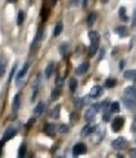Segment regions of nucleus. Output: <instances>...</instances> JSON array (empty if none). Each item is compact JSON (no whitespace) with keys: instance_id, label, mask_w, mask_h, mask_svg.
<instances>
[{"instance_id":"nucleus-15","label":"nucleus","mask_w":136,"mask_h":158,"mask_svg":"<svg viewBox=\"0 0 136 158\" xmlns=\"http://www.w3.org/2000/svg\"><path fill=\"white\" fill-rule=\"evenodd\" d=\"M54 68H55V63L54 62H49L45 68V76L47 79L50 78V76H51L52 72H54Z\"/></svg>"},{"instance_id":"nucleus-2","label":"nucleus","mask_w":136,"mask_h":158,"mask_svg":"<svg viewBox=\"0 0 136 158\" xmlns=\"http://www.w3.org/2000/svg\"><path fill=\"white\" fill-rule=\"evenodd\" d=\"M16 133H17V131H16L15 128H13V127H8V129L5 130V132H4L3 137H2L1 141H0V146L3 145V143H5V141L10 140L11 138H13V137L16 135Z\"/></svg>"},{"instance_id":"nucleus-33","label":"nucleus","mask_w":136,"mask_h":158,"mask_svg":"<svg viewBox=\"0 0 136 158\" xmlns=\"http://www.w3.org/2000/svg\"><path fill=\"white\" fill-rule=\"evenodd\" d=\"M56 85H57V87H58V88L63 87V85H64V81H63V79H62L61 76H58V78L56 79Z\"/></svg>"},{"instance_id":"nucleus-8","label":"nucleus","mask_w":136,"mask_h":158,"mask_svg":"<svg viewBox=\"0 0 136 158\" xmlns=\"http://www.w3.org/2000/svg\"><path fill=\"white\" fill-rule=\"evenodd\" d=\"M88 68H89V63L88 62H84V63L79 65V66L75 68V74H78V76H82V74L87 72Z\"/></svg>"},{"instance_id":"nucleus-42","label":"nucleus","mask_w":136,"mask_h":158,"mask_svg":"<svg viewBox=\"0 0 136 158\" xmlns=\"http://www.w3.org/2000/svg\"><path fill=\"white\" fill-rule=\"evenodd\" d=\"M130 157L136 158V149H132V150L130 151Z\"/></svg>"},{"instance_id":"nucleus-16","label":"nucleus","mask_w":136,"mask_h":158,"mask_svg":"<svg viewBox=\"0 0 136 158\" xmlns=\"http://www.w3.org/2000/svg\"><path fill=\"white\" fill-rule=\"evenodd\" d=\"M98 45H100V43H92L91 42L90 46H89V48H88V53L90 57H93V55L96 53V52H98Z\"/></svg>"},{"instance_id":"nucleus-10","label":"nucleus","mask_w":136,"mask_h":158,"mask_svg":"<svg viewBox=\"0 0 136 158\" xmlns=\"http://www.w3.org/2000/svg\"><path fill=\"white\" fill-rule=\"evenodd\" d=\"M103 93V89L101 86L96 85L94 87H92L91 91H90V97H93V99H96V97L101 96Z\"/></svg>"},{"instance_id":"nucleus-12","label":"nucleus","mask_w":136,"mask_h":158,"mask_svg":"<svg viewBox=\"0 0 136 158\" xmlns=\"http://www.w3.org/2000/svg\"><path fill=\"white\" fill-rule=\"evenodd\" d=\"M44 132L47 135L52 136L56 132V126L54 124H46L44 127Z\"/></svg>"},{"instance_id":"nucleus-47","label":"nucleus","mask_w":136,"mask_h":158,"mask_svg":"<svg viewBox=\"0 0 136 158\" xmlns=\"http://www.w3.org/2000/svg\"><path fill=\"white\" fill-rule=\"evenodd\" d=\"M8 2H15L16 0H8Z\"/></svg>"},{"instance_id":"nucleus-4","label":"nucleus","mask_w":136,"mask_h":158,"mask_svg":"<svg viewBox=\"0 0 136 158\" xmlns=\"http://www.w3.org/2000/svg\"><path fill=\"white\" fill-rule=\"evenodd\" d=\"M124 123H125V119H124L121 116H117L113 119L112 122V131L113 132H118L119 130L123 128Z\"/></svg>"},{"instance_id":"nucleus-18","label":"nucleus","mask_w":136,"mask_h":158,"mask_svg":"<svg viewBox=\"0 0 136 158\" xmlns=\"http://www.w3.org/2000/svg\"><path fill=\"white\" fill-rule=\"evenodd\" d=\"M63 31V22H58L56 24V26H55V29H54V36L55 37H58L60 34Z\"/></svg>"},{"instance_id":"nucleus-25","label":"nucleus","mask_w":136,"mask_h":158,"mask_svg":"<svg viewBox=\"0 0 136 158\" xmlns=\"http://www.w3.org/2000/svg\"><path fill=\"white\" fill-rule=\"evenodd\" d=\"M116 80L115 79H107L105 82V86L107 88H113L115 85H116Z\"/></svg>"},{"instance_id":"nucleus-38","label":"nucleus","mask_w":136,"mask_h":158,"mask_svg":"<svg viewBox=\"0 0 136 158\" xmlns=\"http://www.w3.org/2000/svg\"><path fill=\"white\" fill-rule=\"evenodd\" d=\"M132 27H136V10L133 13V18H132Z\"/></svg>"},{"instance_id":"nucleus-46","label":"nucleus","mask_w":136,"mask_h":158,"mask_svg":"<svg viewBox=\"0 0 136 158\" xmlns=\"http://www.w3.org/2000/svg\"><path fill=\"white\" fill-rule=\"evenodd\" d=\"M101 1H102L103 3H107V2H108V0H101Z\"/></svg>"},{"instance_id":"nucleus-7","label":"nucleus","mask_w":136,"mask_h":158,"mask_svg":"<svg viewBox=\"0 0 136 158\" xmlns=\"http://www.w3.org/2000/svg\"><path fill=\"white\" fill-rule=\"evenodd\" d=\"M95 129H96V126L91 125V124H88V125H86V126L83 128L81 134H82V136H88V135H90V134L93 133V132L95 131Z\"/></svg>"},{"instance_id":"nucleus-30","label":"nucleus","mask_w":136,"mask_h":158,"mask_svg":"<svg viewBox=\"0 0 136 158\" xmlns=\"http://www.w3.org/2000/svg\"><path fill=\"white\" fill-rule=\"evenodd\" d=\"M58 131H59L60 133H67V132L69 131V127L65 124H62L58 127Z\"/></svg>"},{"instance_id":"nucleus-37","label":"nucleus","mask_w":136,"mask_h":158,"mask_svg":"<svg viewBox=\"0 0 136 158\" xmlns=\"http://www.w3.org/2000/svg\"><path fill=\"white\" fill-rule=\"evenodd\" d=\"M108 107H109V101H104L102 104H101V109L102 110H108Z\"/></svg>"},{"instance_id":"nucleus-27","label":"nucleus","mask_w":136,"mask_h":158,"mask_svg":"<svg viewBox=\"0 0 136 158\" xmlns=\"http://www.w3.org/2000/svg\"><path fill=\"white\" fill-rule=\"evenodd\" d=\"M48 16H49V8L44 6V8H42V11H41V17H42L43 21H46V20H47Z\"/></svg>"},{"instance_id":"nucleus-50","label":"nucleus","mask_w":136,"mask_h":158,"mask_svg":"<svg viewBox=\"0 0 136 158\" xmlns=\"http://www.w3.org/2000/svg\"><path fill=\"white\" fill-rule=\"evenodd\" d=\"M29 1H32V0H29Z\"/></svg>"},{"instance_id":"nucleus-21","label":"nucleus","mask_w":136,"mask_h":158,"mask_svg":"<svg viewBox=\"0 0 136 158\" xmlns=\"http://www.w3.org/2000/svg\"><path fill=\"white\" fill-rule=\"evenodd\" d=\"M126 8L125 6H121L119 8V11H118V15H119V17H121V19L123 20V21H128V17L126 16Z\"/></svg>"},{"instance_id":"nucleus-35","label":"nucleus","mask_w":136,"mask_h":158,"mask_svg":"<svg viewBox=\"0 0 136 158\" xmlns=\"http://www.w3.org/2000/svg\"><path fill=\"white\" fill-rule=\"evenodd\" d=\"M75 105L77 108H81L83 105H84V103H83V99H75Z\"/></svg>"},{"instance_id":"nucleus-45","label":"nucleus","mask_w":136,"mask_h":158,"mask_svg":"<svg viewBox=\"0 0 136 158\" xmlns=\"http://www.w3.org/2000/svg\"><path fill=\"white\" fill-rule=\"evenodd\" d=\"M124 65H125V61H121V64H119V67H121V69H123L124 68Z\"/></svg>"},{"instance_id":"nucleus-23","label":"nucleus","mask_w":136,"mask_h":158,"mask_svg":"<svg viewBox=\"0 0 136 158\" xmlns=\"http://www.w3.org/2000/svg\"><path fill=\"white\" fill-rule=\"evenodd\" d=\"M26 152H27V147L25 143H23V145L20 146V148H19V151H18V156L24 157L25 154H26Z\"/></svg>"},{"instance_id":"nucleus-43","label":"nucleus","mask_w":136,"mask_h":158,"mask_svg":"<svg viewBox=\"0 0 136 158\" xmlns=\"http://www.w3.org/2000/svg\"><path fill=\"white\" fill-rule=\"evenodd\" d=\"M78 3H79V0H70L71 5H78Z\"/></svg>"},{"instance_id":"nucleus-44","label":"nucleus","mask_w":136,"mask_h":158,"mask_svg":"<svg viewBox=\"0 0 136 158\" xmlns=\"http://www.w3.org/2000/svg\"><path fill=\"white\" fill-rule=\"evenodd\" d=\"M87 3H88V0H83V4H82V5H83V8H86V6H87Z\"/></svg>"},{"instance_id":"nucleus-49","label":"nucleus","mask_w":136,"mask_h":158,"mask_svg":"<svg viewBox=\"0 0 136 158\" xmlns=\"http://www.w3.org/2000/svg\"><path fill=\"white\" fill-rule=\"evenodd\" d=\"M0 155H1V153H0Z\"/></svg>"},{"instance_id":"nucleus-3","label":"nucleus","mask_w":136,"mask_h":158,"mask_svg":"<svg viewBox=\"0 0 136 158\" xmlns=\"http://www.w3.org/2000/svg\"><path fill=\"white\" fill-rule=\"evenodd\" d=\"M87 152V147L85 146V143H77L75 147L72 148V154L73 156H79V155L85 154Z\"/></svg>"},{"instance_id":"nucleus-19","label":"nucleus","mask_w":136,"mask_h":158,"mask_svg":"<svg viewBox=\"0 0 136 158\" xmlns=\"http://www.w3.org/2000/svg\"><path fill=\"white\" fill-rule=\"evenodd\" d=\"M77 88H78V80L75 78L70 79V81H69V89H70V91L75 92L77 90Z\"/></svg>"},{"instance_id":"nucleus-6","label":"nucleus","mask_w":136,"mask_h":158,"mask_svg":"<svg viewBox=\"0 0 136 158\" xmlns=\"http://www.w3.org/2000/svg\"><path fill=\"white\" fill-rule=\"evenodd\" d=\"M125 145H126V140L123 137H118V138L114 139V140L112 141V147H113L115 150H121V149L125 147Z\"/></svg>"},{"instance_id":"nucleus-32","label":"nucleus","mask_w":136,"mask_h":158,"mask_svg":"<svg viewBox=\"0 0 136 158\" xmlns=\"http://www.w3.org/2000/svg\"><path fill=\"white\" fill-rule=\"evenodd\" d=\"M60 96V90L59 89H54L51 91V99H54V101H56L58 99V97Z\"/></svg>"},{"instance_id":"nucleus-9","label":"nucleus","mask_w":136,"mask_h":158,"mask_svg":"<svg viewBox=\"0 0 136 158\" xmlns=\"http://www.w3.org/2000/svg\"><path fill=\"white\" fill-rule=\"evenodd\" d=\"M20 104H21V97L20 94H16L13 99V103H12V109L14 112H17L20 108Z\"/></svg>"},{"instance_id":"nucleus-24","label":"nucleus","mask_w":136,"mask_h":158,"mask_svg":"<svg viewBox=\"0 0 136 158\" xmlns=\"http://www.w3.org/2000/svg\"><path fill=\"white\" fill-rule=\"evenodd\" d=\"M117 34L119 35V37H126L127 34H128V31H127V27L126 26H119L116 29Z\"/></svg>"},{"instance_id":"nucleus-11","label":"nucleus","mask_w":136,"mask_h":158,"mask_svg":"<svg viewBox=\"0 0 136 158\" xmlns=\"http://www.w3.org/2000/svg\"><path fill=\"white\" fill-rule=\"evenodd\" d=\"M96 113L98 112H96V111L91 107V108L88 109V110L86 111V113H85V119H86L87 122H91V120L95 117Z\"/></svg>"},{"instance_id":"nucleus-26","label":"nucleus","mask_w":136,"mask_h":158,"mask_svg":"<svg viewBox=\"0 0 136 158\" xmlns=\"http://www.w3.org/2000/svg\"><path fill=\"white\" fill-rule=\"evenodd\" d=\"M60 109H61V106H60V105L56 106L54 109H52L51 114H50L52 118H58V117H59V115H60Z\"/></svg>"},{"instance_id":"nucleus-31","label":"nucleus","mask_w":136,"mask_h":158,"mask_svg":"<svg viewBox=\"0 0 136 158\" xmlns=\"http://www.w3.org/2000/svg\"><path fill=\"white\" fill-rule=\"evenodd\" d=\"M23 21H24V13H23L22 11H19V13H18V17H17V24L21 25Z\"/></svg>"},{"instance_id":"nucleus-36","label":"nucleus","mask_w":136,"mask_h":158,"mask_svg":"<svg viewBox=\"0 0 136 158\" xmlns=\"http://www.w3.org/2000/svg\"><path fill=\"white\" fill-rule=\"evenodd\" d=\"M16 69H17V63H15L14 64V66H13V68H12V70H11V73H10V79H8V81H12V79H13V76H14V74H15L16 72Z\"/></svg>"},{"instance_id":"nucleus-41","label":"nucleus","mask_w":136,"mask_h":158,"mask_svg":"<svg viewBox=\"0 0 136 158\" xmlns=\"http://www.w3.org/2000/svg\"><path fill=\"white\" fill-rule=\"evenodd\" d=\"M134 42H135V37H133V38L131 39V41H130V46H129V50L132 49L133 45H134Z\"/></svg>"},{"instance_id":"nucleus-28","label":"nucleus","mask_w":136,"mask_h":158,"mask_svg":"<svg viewBox=\"0 0 136 158\" xmlns=\"http://www.w3.org/2000/svg\"><path fill=\"white\" fill-rule=\"evenodd\" d=\"M4 72H5V63H4V60L0 57V79L3 76Z\"/></svg>"},{"instance_id":"nucleus-1","label":"nucleus","mask_w":136,"mask_h":158,"mask_svg":"<svg viewBox=\"0 0 136 158\" xmlns=\"http://www.w3.org/2000/svg\"><path fill=\"white\" fill-rule=\"evenodd\" d=\"M124 104L127 108L133 109L136 105V88L129 86L124 91Z\"/></svg>"},{"instance_id":"nucleus-29","label":"nucleus","mask_w":136,"mask_h":158,"mask_svg":"<svg viewBox=\"0 0 136 158\" xmlns=\"http://www.w3.org/2000/svg\"><path fill=\"white\" fill-rule=\"evenodd\" d=\"M121 111V106L118 102H114L111 104V112H119Z\"/></svg>"},{"instance_id":"nucleus-40","label":"nucleus","mask_w":136,"mask_h":158,"mask_svg":"<svg viewBox=\"0 0 136 158\" xmlns=\"http://www.w3.org/2000/svg\"><path fill=\"white\" fill-rule=\"evenodd\" d=\"M66 44H63V45H61L60 46V50H61V53H62V55H65V52H66Z\"/></svg>"},{"instance_id":"nucleus-14","label":"nucleus","mask_w":136,"mask_h":158,"mask_svg":"<svg viewBox=\"0 0 136 158\" xmlns=\"http://www.w3.org/2000/svg\"><path fill=\"white\" fill-rule=\"evenodd\" d=\"M88 37H89V39H90V42H92V43H100V35L98 34V32H95V31L89 32Z\"/></svg>"},{"instance_id":"nucleus-22","label":"nucleus","mask_w":136,"mask_h":158,"mask_svg":"<svg viewBox=\"0 0 136 158\" xmlns=\"http://www.w3.org/2000/svg\"><path fill=\"white\" fill-rule=\"evenodd\" d=\"M135 76H136V70H126L124 72V76L126 79H129V80L135 79Z\"/></svg>"},{"instance_id":"nucleus-34","label":"nucleus","mask_w":136,"mask_h":158,"mask_svg":"<svg viewBox=\"0 0 136 158\" xmlns=\"http://www.w3.org/2000/svg\"><path fill=\"white\" fill-rule=\"evenodd\" d=\"M110 117H111V112H108L107 110H105V113H104V115H103L104 122H109Z\"/></svg>"},{"instance_id":"nucleus-20","label":"nucleus","mask_w":136,"mask_h":158,"mask_svg":"<svg viewBox=\"0 0 136 158\" xmlns=\"http://www.w3.org/2000/svg\"><path fill=\"white\" fill-rule=\"evenodd\" d=\"M95 19H96V14L91 13L90 15L88 16V18H87V25H88L89 27H91L92 25L94 24V22H95Z\"/></svg>"},{"instance_id":"nucleus-5","label":"nucleus","mask_w":136,"mask_h":158,"mask_svg":"<svg viewBox=\"0 0 136 158\" xmlns=\"http://www.w3.org/2000/svg\"><path fill=\"white\" fill-rule=\"evenodd\" d=\"M95 134V139H94V143H98L102 141L103 137H104V134H105V129L102 127V126H96V129L95 131L93 132Z\"/></svg>"},{"instance_id":"nucleus-39","label":"nucleus","mask_w":136,"mask_h":158,"mask_svg":"<svg viewBox=\"0 0 136 158\" xmlns=\"http://www.w3.org/2000/svg\"><path fill=\"white\" fill-rule=\"evenodd\" d=\"M92 108H93L96 112H98V111L101 110V104H93V105H92Z\"/></svg>"},{"instance_id":"nucleus-13","label":"nucleus","mask_w":136,"mask_h":158,"mask_svg":"<svg viewBox=\"0 0 136 158\" xmlns=\"http://www.w3.org/2000/svg\"><path fill=\"white\" fill-rule=\"evenodd\" d=\"M44 110H45V104L43 103V102H40V103L36 106V108H35L34 113H35V115L40 116L43 112H44Z\"/></svg>"},{"instance_id":"nucleus-17","label":"nucleus","mask_w":136,"mask_h":158,"mask_svg":"<svg viewBox=\"0 0 136 158\" xmlns=\"http://www.w3.org/2000/svg\"><path fill=\"white\" fill-rule=\"evenodd\" d=\"M28 67H29V64H28V63H25V64H24V66L22 67V69L20 70V72L18 73V76H17V80H18V81H19L20 79L24 78V76L26 74L27 70H28Z\"/></svg>"},{"instance_id":"nucleus-48","label":"nucleus","mask_w":136,"mask_h":158,"mask_svg":"<svg viewBox=\"0 0 136 158\" xmlns=\"http://www.w3.org/2000/svg\"><path fill=\"white\" fill-rule=\"evenodd\" d=\"M135 79H136V76H135Z\"/></svg>"}]
</instances>
